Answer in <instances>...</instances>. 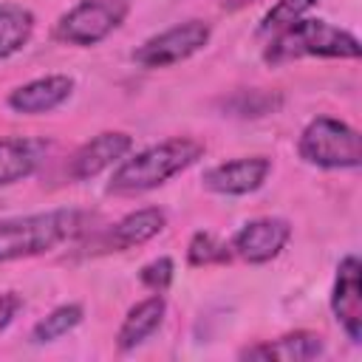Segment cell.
<instances>
[{
  "instance_id": "22",
  "label": "cell",
  "mask_w": 362,
  "mask_h": 362,
  "mask_svg": "<svg viewBox=\"0 0 362 362\" xmlns=\"http://www.w3.org/2000/svg\"><path fill=\"white\" fill-rule=\"evenodd\" d=\"M23 297L17 294V291H3L0 294V334L17 320V314L23 311Z\"/></svg>"
},
{
  "instance_id": "11",
  "label": "cell",
  "mask_w": 362,
  "mask_h": 362,
  "mask_svg": "<svg viewBox=\"0 0 362 362\" xmlns=\"http://www.w3.org/2000/svg\"><path fill=\"white\" fill-rule=\"evenodd\" d=\"M74 88H76L74 76H68V74H48V76H37L31 82L17 85L8 93L6 105L14 113H20V116H42V113H51V110L62 107L71 99Z\"/></svg>"
},
{
  "instance_id": "2",
  "label": "cell",
  "mask_w": 362,
  "mask_h": 362,
  "mask_svg": "<svg viewBox=\"0 0 362 362\" xmlns=\"http://www.w3.org/2000/svg\"><path fill=\"white\" fill-rule=\"evenodd\" d=\"M85 229L79 209H45L17 218H0V263L48 255L71 243Z\"/></svg>"
},
{
  "instance_id": "19",
  "label": "cell",
  "mask_w": 362,
  "mask_h": 362,
  "mask_svg": "<svg viewBox=\"0 0 362 362\" xmlns=\"http://www.w3.org/2000/svg\"><path fill=\"white\" fill-rule=\"evenodd\" d=\"M317 3H320V0H277V3L263 14V20H260V25H257V34H260V37H272V34L283 31L286 25L303 20Z\"/></svg>"
},
{
  "instance_id": "21",
  "label": "cell",
  "mask_w": 362,
  "mask_h": 362,
  "mask_svg": "<svg viewBox=\"0 0 362 362\" xmlns=\"http://www.w3.org/2000/svg\"><path fill=\"white\" fill-rule=\"evenodd\" d=\"M277 105H280V99L272 93H263V90H249V96L243 90L229 102L235 116H263V113H272Z\"/></svg>"
},
{
  "instance_id": "20",
  "label": "cell",
  "mask_w": 362,
  "mask_h": 362,
  "mask_svg": "<svg viewBox=\"0 0 362 362\" xmlns=\"http://www.w3.org/2000/svg\"><path fill=\"white\" fill-rule=\"evenodd\" d=\"M173 277H175V263L173 257L161 255V257H153L150 263H144L139 269V283L147 288V291H156V294H164L170 286H173Z\"/></svg>"
},
{
  "instance_id": "5",
  "label": "cell",
  "mask_w": 362,
  "mask_h": 362,
  "mask_svg": "<svg viewBox=\"0 0 362 362\" xmlns=\"http://www.w3.org/2000/svg\"><path fill=\"white\" fill-rule=\"evenodd\" d=\"M130 14V0H79L54 23V40L90 48L107 40Z\"/></svg>"
},
{
  "instance_id": "8",
  "label": "cell",
  "mask_w": 362,
  "mask_h": 362,
  "mask_svg": "<svg viewBox=\"0 0 362 362\" xmlns=\"http://www.w3.org/2000/svg\"><path fill=\"white\" fill-rule=\"evenodd\" d=\"M362 266L356 255H345L337 263V277L331 288V311L345 337L359 345L362 342Z\"/></svg>"
},
{
  "instance_id": "9",
  "label": "cell",
  "mask_w": 362,
  "mask_h": 362,
  "mask_svg": "<svg viewBox=\"0 0 362 362\" xmlns=\"http://www.w3.org/2000/svg\"><path fill=\"white\" fill-rule=\"evenodd\" d=\"M272 173V158L269 156H240L232 161H221L204 173V187L215 195H249L266 184Z\"/></svg>"
},
{
  "instance_id": "15",
  "label": "cell",
  "mask_w": 362,
  "mask_h": 362,
  "mask_svg": "<svg viewBox=\"0 0 362 362\" xmlns=\"http://www.w3.org/2000/svg\"><path fill=\"white\" fill-rule=\"evenodd\" d=\"M42 144L31 139H0V187L17 184L37 173Z\"/></svg>"
},
{
  "instance_id": "13",
  "label": "cell",
  "mask_w": 362,
  "mask_h": 362,
  "mask_svg": "<svg viewBox=\"0 0 362 362\" xmlns=\"http://www.w3.org/2000/svg\"><path fill=\"white\" fill-rule=\"evenodd\" d=\"M167 226V212L158 206H141L136 212H127L119 218L107 232L102 235V249L107 252H127L136 246L150 243L156 235H161Z\"/></svg>"
},
{
  "instance_id": "12",
  "label": "cell",
  "mask_w": 362,
  "mask_h": 362,
  "mask_svg": "<svg viewBox=\"0 0 362 362\" xmlns=\"http://www.w3.org/2000/svg\"><path fill=\"white\" fill-rule=\"evenodd\" d=\"M325 354V339L314 331H291L277 339H263L255 345L240 348V359H260V362H311Z\"/></svg>"
},
{
  "instance_id": "1",
  "label": "cell",
  "mask_w": 362,
  "mask_h": 362,
  "mask_svg": "<svg viewBox=\"0 0 362 362\" xmlns=\"http://www.w3.org/2000/svg\"><path fill=\"white\" fill-rule=\"evenodd\" d=\"M204 153H206V144L192 136H173L158 144H150L133 156H124L116 164V170L107 181V192L110 195L150 192V189L167 184L170 178H175L178 173L189 170L198 158H204Z\"/></svg>"
},
{
  "instance_id": "7",
  "label": "cell",
  "mask_w": 362,
  "mask_h": 362,
  "mask_svg": "<svg viewBox=\"0 0 362 362\" xmlns=\"http://www.w3.org/2000/svg\"><path fill=\"white\" fill-rule=\"evenodd\" d=\"M291 240V223L286 218L277 215H266V218H252L246 221L235 235H232V255H238L243 263L260 266L274 260L286 243Z\"/></svg>"
},
{
  "instance_id": "23",
  "label": "cell",
  "mask_w": 362,
  "mask_h": 362,
  "mask_svg": "<svg viewBox=\"0 0 362 362\" xmlns=\"http://www.w3.org/2000/svg\"><path fill=\"white\" fill-rule=\"evenodd\" d=\"M249 3H255V0H221V8H223V11H240V8H246Z\"/></svg>"
},
{
  "instance_id": "17",
  "label": "cell",
  "mask_w": 362,
  "mask_h": 362,
  "mask_svg": "<svg viewBox=\"0 0 362 362\" xmlns=\"http://www.w3.org/2000/svg\"><path fill=\"white\" fill-rule=\"evenodd\" d=\"M85 311L79 303H65V305H57L54 311H48L28 334L31 345H48V342H57L59 337L71 334L79 322H82Z\"/></svg>"
},
{
  "instance_id": "16",
  "label": "cell",
  "mask_w": 362,
  "mask_h": 362,
  "mask_svg": "<svg viewBox=\"0 0 362 362\" xmlns=\"http://www.w3.org/2000/svg\"><path fill=\"white\" fill-rule=\"evenodd\" d=\"M34 11L20 3H0V59L23 51L34 34Z\"/></svg>"
},
{
  "instance_id": "18",
  "label": "cell",
  "mask_w": 362,
  "mask_h": 362,
  "mask_svg": "<svg viewBox=\"0 0 362 362\" xmlns=\"http://www.w3.org/2000/svg\"><path fill=\"white\" fill-rule=\"evenodd\" d=\"M232 260L229 243L215 238L212 232H195L187 243V263L189 266H223Z\"/></svg>"
},
{
  "instance_id": "4",
  "label": "cell",
  "mask_w": 362,
  "mask_h": 362,
  "mask_svg": "<svg viewBox=\"0 0 362 362\" xmlns=\"http://www.w3.org/2000/svg\"><path fill=\"white\" fill-rule=\"evenodd\" d=\"M297 153L305 164L320 170H356L362 164L359 130L342 119L317 116L303 127Z\"/></svg>"
},
{
  "instance_id": "6",
  "label": "cell",
  "mask_w": 362,
  "mask_h": 362,
  "mask_svg": "<svg viewBox=\"0 0 362 362\" xmlns=\"http://www.w3.org/2000/svg\"><path fill=\"white\" fill-rule=\"evenodd\" d=\"M209 37H212V25L206 20L192 17L147 37L130 57L141 68H170L198 54L209 42Z\"/></svg>"
},
{
  "instance_id": "14",
  "label": "cell",
  "mask_w": 362,
  "mask_h": 362,
  "mask_svg": "<svg viewBox=\"0 0 362 362\" xmlns=\"http://www.w3.org/2000/svg\"><path fill=\"white\" fill-rule=\"evenodd\" d=\"M164 317H167V300H164L161 294L153 291L150 297L139 300V303L124 314V320H122V325H119V331H116V348H119L122 354L136 351L139 345H144V342L161 328Z\"/></svg>"
},
{
  "instance_id": "10",
  "label": "cell",
  "mask_w": 362,
  "mask_h": 362,
  "mask_svg": "<svg viewBox=\"0 0 362 362\" xmlns=\"http://www.w3.org/2000/svg\"><path fill=\"white\" fill-rule=\"evenodd\" d=\"M133 150V136L124 130H102L93 139H88L68 161V175L74 181H88L105 173L107 167H116L127 153Z\"/></svg>"
},
{
  "instance_id": "3",
  "label": "cell",
  "mask_w": 362,
  "mask_h": 362,
  "mask_svg": "<svg viewBox=\"0 0 362 362\" xmlns=\"http://www.w3.org/2000/svg\"><path fill=\"white\" fill-rule=\"evenodd\" d=\"M305 57L359 59L362 45L351 31L331 25L328 20L303 17L291 25H286L283 31L272 34L263 48V62H269V65H286V62L305 59Z\"/></svg>"
}]
</instances>
